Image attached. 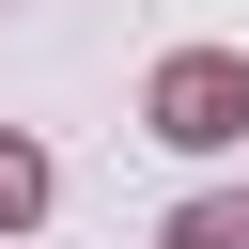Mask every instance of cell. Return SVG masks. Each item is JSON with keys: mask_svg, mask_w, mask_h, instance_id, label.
<instances>
[{"mask_svg": "<svg viewBox=\"0 0 249 249\" xmlns=\"http://www.w3.org/2000/svg\"><path fill=\"white\" fill-rule=\"evenodd\" d=\"M140 124H156L171 156H218V140H249V47H171V62L140 78Z\"/></svg>", "mask_w": 249, "mask_h": 249, "instance_id": "cell-1", "label": "cell"}, {"mask_svg": "<svg viewBox=\"0 0 249 249\" xmlns=\"http://www.w3.org/2000/svg\"><path fill=\"white\" fill-rule=\"evenodd\" d=\"M16 218H47V156H31L16 124H0V233H16Z\"/></svg>", "mask_w": 249, "mask_h": 249, "instance_id": "cell-2", "label": "cell"}, {"mask_svg": "<svg viewBox=\"0 0 249 249\" xmlns=\"http://www.w3.org/2000/svg\"><path fill=\"white\" fill-rule=\"evenodd\" d=\"M156 249H249V202H171V233Z\"/></svg>", "mask_w": 249, "mask_h": 249, "instance_id": "cell-3", "label": "cell"}]
</instances>
